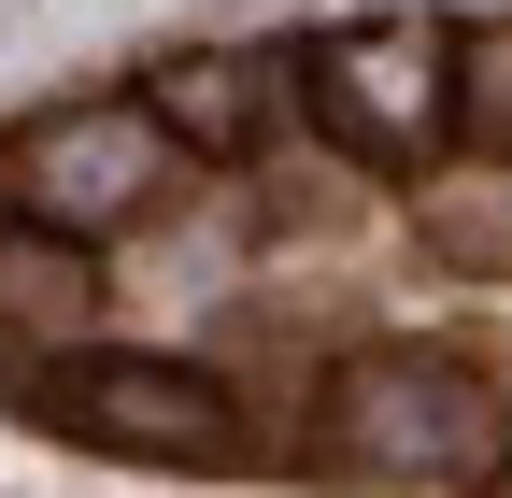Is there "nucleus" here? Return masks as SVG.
<instances>
[{
	"mask_svg": "<svg viewBox=\"0 0 512 498\" xmlns=\"http://www.w3.org/2000/svg\"><path fill=\"white\" fill-rule=\"evenodd\" d=\"M484 498H512V456H498V470H484Z\"/></svg>",
	"mask_w": 512,
	"mask_h": 498,
	"instance_id": "9",
	"label": "nucleus"
},
{
	"mask_svg": "<svg viewBox=\"0 0 512 498\" xmlns=\"http://www.w3.org/2000/svg\"><path fill=\"white\" fill-rule=\"evenodd\" d=\"M29 413L57 442H86V456H128V470H242L256 456V427H242V399L214 370L128 356V342H43Z\"/></svg>",
	"mask_w": 512,
	"mask_h": 498,
	"instance_id": "2",
	"label": "nucleus"
},
{
	"mask_svg": "<svg viewBox=\"0 0 512 498\" xmlns=\"http://www.w3.org/2000/svg\"><path fill=\"white\" fill-rule=\"evenodd\" d=\"M456 143L470 157H512V15L498 29H456Z\"/></svg>",
	"mask_w": 512,
	"mask_h": 498,
	"instance_id": "8",
	"label": "nucleus"
},
{
	"mask_svg": "<svg viewBox=\"0 0 512 498\" xmlns=\"http://www.w3.org/2000/svg\"><path fill=\"white\" fill-rule=\"evenodd\" d=\"M413 214L456 271H512V157H484L470 185H413Z\"/></svg>",
	"mask_w": 512,
	"mask_h": 498,
	"instance_id": "7",
	"label": "nucleus"
},
{
	"mask_svg": "<svg viewBox=\"0 0 512 498\" xmlns=\"http://www.w3.org/2000/svg\"><path fill=\"white\" fill-rule=\"evenodd\" d=\"M100 242H72V228H43V214H15L0 200V328L15 342H86V314H100Z\"/></svg>",
	"mask_w": 512,
	"mask_h": 498,
	"instance_id": "6",
	"label": "nucleus"
},
{
	"mask_svg": "<svg viewBox=\"0 0 512 498\" xmlns=\"http://www.w3.org/2000/svg\"><path fill=\"white\" fill-rule=\"evenodd\" d=\"M299 100H313V129H328L342 157L370 171H413L441 129H456V29H427V15H356L299 57Z\"/></svg>",
	"mask_w": 512,
	"mask_h": 498,
	"instance_id": "4",
	"label": "nucleus"
},
{
	"mask_svg": "<svg viewBox=\"0 0 512 498\" xmlns=\"http://www.w3.org/2000/svg\"><path fill=\"white\" fill-rule=\"evenodd\" d=\"M157 129L185 143V157H256V129H271V57H242V43H185V57H157Z\"/></svg>",
	"mask_w": 512,
	"mask_h": 498,
	"instance_id": "5",
	"label": "nucleus"
},
{
	"mask_svg": "<svg viewBox=\"0 0 512 498\" xmlns=\"http://www.w3.org/2000/svg\"><path fill=\"white\" fill-rule=\"evenodd\" d=\"M171 171H185V143L157 129V100H57L0 143V200L72 228V242H114L171 200Z\"/></svg>",
	"mask_w": 512,
	"mask_h": 498,
	"instance_id": "3",
	"label": "nucleus"
},
{
	"mask_svg": "<svg viewBox=\"0 0 512 498\" xmlns=\"http://www.w3.org/2000/svg\"><path fill=\"white\" fill-rule=\"evenodd\" d=\"M328 427V470L356 484H484L512 456V399L484 385L470 356H441V342H370L328 370V399H313Z\"/></svg>",
	"mask_w": 512,
	"mask_h": 498,
	"instance_id": "1",
	"label": "nucleus"
}]
</instances>
